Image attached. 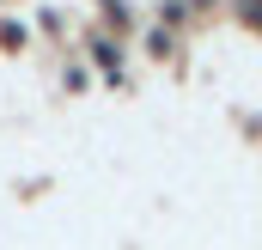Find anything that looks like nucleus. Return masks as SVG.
Here are the masks:
<instances>
[{"mask_svg": "<svg viewBox=\"0 0 262 250\" xmlns=\"http://www.w3.org/2000/svg\"><path fill=\"white\" fill-rule=\"evenodd\" d=\"M244 18H262V0H250V6H244Z\"/></svg>", "mask_w": 262, "mask_h": 250, "instance_id": "f257e3e1", "label": "nucleus"}]
</instances>
